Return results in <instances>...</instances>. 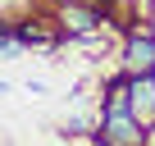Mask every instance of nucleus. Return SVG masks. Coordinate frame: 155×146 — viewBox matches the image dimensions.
I'll list each match as a JSON object with an SVG mask.
<instances>
[{
	"instance_id": "nucleus-1",
	"label": "nucleus",
	"mask_w": 155,
	"mask_h": 146,
	"mask_svg": "<svg viewBox=\"0 0 155 146\" xmlns=\"http://www.w3.org/2000/svg\"><path fill=\"white\" fill-rule=\"evenodd\" d=\"M96 146H141L146 141V123L132 110H101V123L91 132Z\"/></svg>"
},
{
	"instance_id": "nucleus-8",
	"label": "nucleus",
	"mask_w": 155,
	"mask_h": 146,
	"mask_svg": "<svg viewBox=\"0 0 155 146\" xmlns=\"http://www.w3.org/2000/svg\"><path fill=\"white\" fill-rule=\"evenodd\" d=\"M150 28H155V18H150Z\"/></svg>"
},
{
	"instance_id": "nucleus-6",
	"label": "nucleus",
	"mask_w": 155,
	"mask_h": 146,
	"mask_svg": "<svg viewBox=\"0 0 155 146\" xmlns=\"http://www.w3.org/2000/svg\"><path fill=\"white\" fill-rule=\"evenodd\" d=\"M141 146H155V123H146V141Z\"/></svg>"
},
{
	"instance_id": "nucleus-2",
	"label": "nucleus",
	"mask_w": 155,
	"mask_h": 146,
	"mask_svg": "<svg viewBox=\"0 0 155 146\" xmlns=\"http://www.w3.org/2000/svg\"><path fill=\"white\" fill-rule=\"evenodd\" d=\"M123 73L137 78V73H155V28L150 23H137L123 32Z\"/></svg>"
},
{
	"instance_id": "nucleus-5",
	"label": "nucleus",
	"mask_w": 155,
	"mask_h": 146,
	"mask_svg": "<svg viewBox=\"0 0 155 146\" xmlns=\"http://www.w3.org/2000/svg\"><path fill=\"white\" fill-rule=\"evenodd\" d=\"M128 82H132L128 73L110 78V82H105V105H101V110H128Z\"/></svg>"
},
{
	"instance_id": "nucleus-4",
	"label": "nucleus",
	"mask_w": 155,
	"mask_h": 146,
	"mask_svg": "<svg viewBox=\"0 0 155 146\" xmlns=\"http://www.w3.org/2000/svg\"><path fill=\"white\" fill-rule=\"evenodd\" d=\"M128 110L141 123H155V73H137L128 82Z\"/></svg>"
},
{
	"instance_id": "nucleus-3",
	"label": "nucleus",
	"mask_w": 155,
	"mask_h": 146,
	"mask_svg": "<svg viewBox=\"0 0 155 146\" xmlns=\"http://www.w3.org/2000/svg\"><path fill=\"white\" fill-rule=\"evenodd\" d=\"M101 23H110V9H101V5H78V0H73V5H68V0L55 5V28L68 41L73 37H96Z\"/></svg>"
},
{
	"instance_id": "nucleus-9",
	"label": "nucleus",
	"mask_w": 155,
	"mask_h": 146,
	"mask_svg": "<svg viewBox=\"0 0 155 146\" xmlns=\"http://www.w3.org/2000/svg\"><path fill=\"white\" fill-rule=\"evenodd\" d=\"M105 5H110V0H105Z\"/></svg>"
},
{
	"instance_id": "nucleus-7",
	"label": "nucleus",
	"mask_w": 155,
	"mask_h": 146,
	"mask_svg": "<svg viewBox=\"0 0 155 146\" xmlns=\"http://www.w3.org/2000/svg\"><path fill=\"white\" fill-rule=\"evenodd\" d=\"M0 96H9V82H5V78H0Z\"/></svg>"
}]
</instances>
